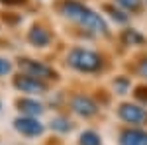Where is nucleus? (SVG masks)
<instances>
[{
    "label": "nucleus",
    "mask_w": 147,
    "mask_h": 145,
    "mask_svg": "<svg viewBox=\"0 0 147 145\" xmlns=\"http://www.w3.org/2000/svg\"><path fill=\"white\" fill-rule=\"evenodd\" d=\"M63 12H65V16L71 18V20H75V22H79L80 26H84L86 30H90L94 34H106L108 30H106V24L102 20L98 14H94L90 8H86V6H82L79 2H75V0H69L63 4Z\"/></svg>",
    "instance_id": "1"
},
{
    "label": "nucleus",
    "mask_w": 147,
    "mask_h": 145,
    "mask_svg": "<svg viewBox=\"0 0 147 145\" xmlns=\"http://www.w3.org/2000/svg\"><path fill=\"white\" fill-rule=\"evenodd\" d=\"M69 65L79 71H84V73H90V71H96L100 69L102 61L100 57L92 51H86V49H73L69 53Z\"/></svg>",
    "instance_id": "2"
},
{
    "label": "nucleus",
    "mask_w": 147,
    "mask_h": 145,
    "mask_svg": "<svg viewBox=\"0 0 147 145\" xmlns=\"http://www.w3.org/2000/svg\"><path fill=\"white\" fill-rule=\"evenodd\" d=\"M20 67L22 71L28 73V77L34 78H55V71L49 69L43 63H37V61H30V59H22L20 61Z\"/></svg>",
    "instance_id": "3"
},
{
    "label": "nucleus",
    "mask_w": 147,
    "mask_h": 145,
    "mask_svg": "<svg viewBox=\"0 0 147 145\" xmlns=\"http://www.w3.org/2000/svg\"><path fill=\"white\" fill-rule=\"evenodd\" d=\"M120 116H122V120L129 123H141L147 120V112L143 108H139L136 104H122L120 106Z\"/></svg>",
    "instance_id": "4"
},
{
    "label": "nucleus",
    "mask_w": 147,
    "mask_h": 145,
    "mask_svg": "<svg viewBox=\"0 0 147 145\" xmlns=\"http://www.w3.org/2000/svg\"><path fill=\"white\" fill-rule=\"evenodd\" d=\"M14 125L24 135H39L43 132V125L37 122V120H34V118H18L14 122Z\"/></svg>",
    "instance_id": "5"
},
{
    "label": "nucleus",
    "mask_w": 147,
    "mask_h": 145,
    "mask_svg": "<svg viewBox=\"0 0 147 145\" xmlns=\"http://www.w3.org/2000/svg\"><path fill=\"white\" fill-rule=\"evenodd\" d=\"M73 110L77 112L79 116H84V118H88V116H94L96 114V104L90 100V98H86V96H75L73 98Z\"/></svg>",
    "instance_id": "6"
},
{
    "label": "nucleus",
    "mask_w": 147,
    "mask_h": 145,
    "mask_svg": "<svg viewBox=\"0 0 147 145\" xmlns=\"http://www.w3.org/2000/svg\"><path fill=\"white\" fill-rule=\"evenodd\" d=\"M14 84L22 92H45V84L34 77H16Z\"/></svg>",
    "instance_id": "7"
},
{
    "label": "nucleus",
    "mask_w": 147,
    "mask_h": 145,
    "mask_svg": "<svg viewBox=\"0 0 147 145\" xmlns=\"http://www.w3.org/2000/svg\"><path fill=\"white\" fill-rule=\"evenodd\" d=\"M122 145H147V134L141 129H127L122 134Z\"/></svg>",
    "instance_id": "8"
},
{
    "label": "nucleus",
    "mask_w": 147,
    "mask_h": 145,
    "mask_svg": "<svg viewBox=\"0 0 147 145\" xmlns=\"http://www.w3.org/2000/svg\"><path fill=\"white\" fill-rule=\"evenodd\" d=\"M28 39L32 41L34 45H47L49 41H51V35L47 34V30H43V28H39V26H35V28H32V32H30V35H28Z\"/></svg>",
    "instance_id": "9"
},
{
    "label": "nucleus",
    "mask_w": 147,
    "mask_h": 145,
    "mask_svg": "<svg viewBox=\"0 0 147 145\" xmlns=\"http://www.w3.org/2000/svg\"><path fill=\"white\" fill-rule=\"evenodd\" d=\"M18 106H20V110L26 112V114H32V116H37V114H41L43 108H41V104L35 100H28V98H24V100L18 102Z\"/></svg>",
    "instance_id": "10"
},
{
    "label": "nucleus",
    "mask_w": 147,
    "mask_h": 145,
    "mask_svg": "<svg viewBox=\"0 0 147 145\" xmlns=\"http://www.w3.org/2000/svg\"><path fill=\"white\" fill-rule=\"evenodd\" d=\"M80 145H102V141L94 132H84L80 135Z\"/></svg>",
    "instance_id": "11"
},
{
    "label": "nucleus",
    "mask_w": 147,
    "mask_h": 145,
    "mask_svg": "<svg viewBox=\"0 0 147 145\" xmlns=\"http://www.w3.org/2000/svg\"><path fill=\"white\" fill-rule=\"evenodd\" d=\"M122 39H124V43L131 45V43H141L143 41V37L137 34V32H134V30H127L124 35H122Z\"/></svg>",
    "instance_id": "12"
},
{
    "label": "nucleus",
    "mask_w": 147,
    "mask_h": 145,
    "mask_svg": "<svg viewBox=\"0 0 147 145\" xmlns=\"http://www.w3.org/2000/svg\"><path fill=\"white\" fill-rule=\"evenodd\" d=\"M124 8H127V10H137L139 6H141V0H118Z\"/></svg>",
    "instance_id": "13"
},
{
    "label": "nucleus",
    "mask_w": 147,
    "mask_h": 145,
    "mask_svg": "<svg viewBox=\"0 0 147 145\" xmlns=\"http://www.w3.org/2000/svg\"><path fill=\"white\" fill-rule=\"evenodd\" d=\"M12 65L6 61V59H0V75H6V73H10Z\"/></svg>",
    "instance_id": "14"
},
{
    "label": "nucleus",
    "mask_w": 147,
    "mask_h": 145,
    "mask_svg": "<svg viewBox=\"0 0 147 145\" xmlns=\"http://www.w3.org/2000/svg\"><path fill=\"white\" fill-rule=\"evenodd\" d=\"M108 10L112 12V16L116 18V20H118V22H125V20H127V16H124L122 12H118V10H112V8H108Z\"/></svg>",
    "instance_id": "15"
},
{
    "label": "nucleus",
    "mask_w": 147,
    "mask_h": 145,
    "mask_svg": "<svg viewBox=\"0 0 147 145\" xmlns=\"http://www.w3.org/2000/svg\"><path fill=\"white\" fill-rule=\"evenodd\" d=\"M53 127L61 129V132H65V129H69V123H65L63 120H57V122H53Z\"/></svg>",
    "instance_id": "16"
},
{
    "label": "nucleus",
    "mask_w": 147,
    "mask_h": 145,
    "mask_svg": "<svg viewBox=\"0 0 147 145\" xmlns=\"http://www.w3.org/2000/svg\"><path fill=\"white\" fill-rule=\"evenodd\" d=\"M139 71H141V75H143V77H147V59L143 61V63H141V67H139Z\"/></svg>",
    "instance_id": "17"
},
{
    "label": "nucleus",
    "mask_w": 147,
    "mask_h": 145,
    "mask_svg": "<svg viewBox=\"0 0 147 145\" xmlns=\"http://www.w3.org/2000/svg\"><path fill=\"white\" fill-rule=\"evenodd\" d=\"M2 2H20V0H2Z\"/></svg>",
    "instance_id": "18"
}]
</instances>
